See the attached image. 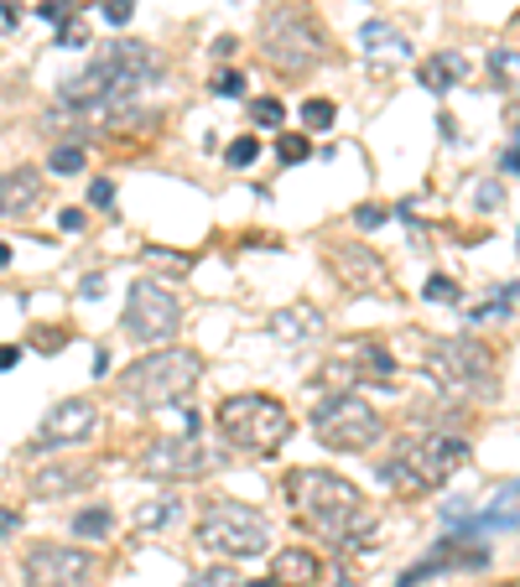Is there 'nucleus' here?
Wrapping results in <instances>:
<instances>
[{
  "mask_svg": "<svg viewBox=\"0 0 520 587\" xmlns=\"http://www.w3.org/2000/svg\"><path fill=\"white\" fill-rule=\"evenodd\" d=\"M245 587H277V583H271V577H266V583H245Z\"/></svg>",
  "mask_w": 520,
  "mask_h": 587,
  "instance_id": "09e8293b",
  "label": "nucleus"
},
{
  "mask_svg": "<svg viewBox=\"0 0 520 587\" xmlns=\"http://www.w3.org/2000/svg\"><path fill=\"white\" fill-rule=\"evenodd\" d=\"M385 219H391V208H381V203H360V208H354V224H360V229H381Z\"/></svg>",
  "mask_w": 520,
  "mask_h": 587,
  "instance_id": "f704fd0d",
  "label": "nucleus"
},
{
  "mask_svg": "<svg viewBox=\"0 0 520 587\" xmlns=\"http://www.w3.org/2000/svg\"><path fill=\"white\" fill-rule=\"evenodd\" d=\"M250 120L281 130V120H287V104H281V99H256V104H250Z\"/></svg>",
  "mask_w": 520,
  "mask_h": 587,
  "instance_id": "cd10ccee",
  "label": "nucleus"
},
{
  "mask_svg": "<svg viewBox=\"0 0 520 587\" xmlns=\"http://www.w3.org/2000/svg\"><path fill=\"white\" fill-rule=\"evenodd\" d=\"M333 271H339V281H344L349 292H381L385 281H391L385 260L375 250H364V244H339L333 250Z\"/></svg>",
  "mask_w": 520,
  "mask_h": 587,
  "instance_id": "4468645a",
  "label": "nucleus"
},
{
  "mask_svg": "<svg viewBox=\"0 0 520 587\" xmlns=\"http://www.w3.org/2000/svg\"><path fill=\"white\" fill-rule=\"evenodd\" d=\"M104 6V21H110V27H125V21L136 17V0H100Z\"/></svg>",
  "mask_w": 520,
  "mask_h": 587,
  "instance_id": "c9c22d12",
  "label": "nucleus"
},
{
  "mask_svg": "<svg viewBox=\"0 0 520 587\" xmlns=\"http://www.w3.org/2000/svg\"><path fill=\"white\" fill-rule=\"evenodd\" d=\"M52 172L58 177H73V172H84V151H79V146H58V151H52V161H48Z\"/></svg>",
  "mask_w": 520,
  "mask_h": 587,
  "instance_id": "c85d7f7f",
  "label": "nucleus"
},
{
  "mask_svg": "<svg viewBox=\"0 0 520 587\" xmlns=\"http://www.w3.org/2000/svg\"><path fill=\"white\" fill-rule=\"evenodd\" d=\"M271 338H281V344H308V338H323V328H329V317L318 307H308V302H292V307H277L271 312Z\"/></svg>",
  "mask_w": 520,
  "mask_h": 587,
  "instance_id": "2eb2a0df",
  "label": "nucleus"
},
{
  "mask_svg": "<svg viewBox=\"0 0 520 587\" xmlns=\"http://www.w3.org/2000/svg\"><path fill=\"white\" fill-rule=\"evenodd\" d=\"M21 572H27V587H89L94 556L79 552V546H52V541H42V546L27 552Z\"/></svg>",
  "mask_w": 520,
  "mask_h": 587,
  "instance_id": "f8f14e48",
  "label": "nucleus"
},
{
  "mask_svg": "<svg viewBox=\"0 0 520 587\" xmlns=\"http://www.w3.org/2000/svg\"><path fill=\"white\" fill-rule=\"evenodd\" d=\"M94 484V463H42L32 473V494L37 500H58V494H79Z\"/></svg>",
  "mask_w": 520,
  "mask_h": 587,
  "instance_id": "dca6fc26",
  "label": "nucleus"
},
{
  "mask_svg": "<svg viewBox=\"0 0 520 587\" xmlns=\"http://www.w3.org/2000/svg\"><path fill=\"white\" fill-rule=\"evenodd\" d=\"M489 78H495V88H520V48L489 52Z\"/></svg>",
  "mask_w": 520,
  "mask_h": 587,
  "instance_id": "5701e85b",
  "label": "nucleus"
},
{
  "mask_svg": "<svg viewBox=\"0 0 520 587\" xmlns=\"http://www.w3.org/2000/svg\"><path fill=\"white\" fill-rule=\"evenodd\" d=\"M89 203H94V208H110V203H115V182H110V177H100V182L89 188Z\"/></svg>",
  "mask_w": 520,
  "mask_h": 587,
  "instance_id": "4c0bfd02",
  "label": "nucleus"
},
{
  "mask_svg": "<svg viewBox=\"0 0 520 587\" xmlns=\"http://www.w3.org/2000/svg\"><path fill=\"white\" fill-rule=\"evenodd\" d=\"M214 421H219V432H225L229 448H245V452H277V448H287V437H292V411H287L277 396H260V390L225 396V406H219Z\"/></svg>",
  "mask_w": 520,
  "mask_h": 587,
  "instance_id": "0eeeda50",
  "label": "nucleus"
},
{
  "mask_svg": "<svg viewBox=\"0 0 520 587\" xmlns=\"http://www.w3.org/2000/svg\"><path fill=\"white\" fill-rule=\"evenodd\" d=\"M32 338H37V348H42V354H58V348H69V333H58V328H37Z\"/></svg>",
  "mask_w": 520,
  "mask_h": 587,
  "instance_id": "e433bc0d",
  "label": "nucleus"
},
{
  "mask_svg": "<svg viewBox=\"0 0 520 587\" xmlns=\"http://www.w3.org/2000/svg\"><path fill=\"white\" fill-rule=\"evenodd\" d=\"M235 48H240V42H235V36H214V57H235Z\"/></svg>",
  "mask_w": 520,
  "mask_h": 587,
  "instance_id": "a19ab883",
  "label": "nucleus"
},
{
  "mask_svg": "<svg viewBox=\"0 0 520 587\" xmlns=\"http://www.w3.org/2000/svg\"><path fill=\"white\" fill-rule=\"evenodd\" d=\"M58 48H89V27L79 17H69L58 27Z\"/></svg>",
  "mask_w": 520,
  "mask_h": 587,
  "instance_id": "7c9ffc66",
  "label": "nucleus"
},
{
  "mask_svg": "<svg viewBox=\"0 0 520 587\" xmlns=\"http://www.w3.org/2000/svg\"><path fill=\"white\" fill-rule=\"evenodd\" d=\"M516 151H520V140H516Z\"/></svg>",
  "mask_w": 520,
  "mask_h": 587,
  "instance_id": "3c124183",
  "label": "nucleus"
},
{
  "mask_svg": "<svg viewBox=\"0 0 520 587\" xmlns=\"http://www.w3.org/2000/svg\"><path fill=\"white\" fill-rule=\"evenodd\" d=\"M17 525H21V515H17V510H0V536H11Z\"/></svg>",
  "mask_w": 520,
  "mask_h": 587,
  "instance_id": "37998d69",
  "label": "nucleus"
},
{
  "mask_svg": "<svg viewBox=\"0 0 520 587\" xmlns=\"http://www.w3.org/2000/svg\"><path fill=\"white\" fill-rule=\"evenodd\" d=\"M115 531V515L104 510V504H89V510H79L73 515V536H84V541H104Z\"/></svg>",
  "mask_w": 520,
  "mask_h": 587,
  "instance_id": "4be33fe9",
  "label": "nucleus"
},
{
  "mask_svg": "<svg viewBox=\"0 0 520 587\" xmlns=\"http://www.w3.org/2000/svg\"><path fill=\"white\" fill-rule=\"evenodd\" d=\"M198 380H204V359L193 348H156V354H146V359H136L125 369L121 380H115V390H121L125 406L156 411V406L188 400L198 390Z\"/></svg>",
  "mask_w": 520,
  "mask_h": 587,
  "instance_id": "20e7f679",
  "label": "nucleus"
},
{
  "mask_svg": "<svg viewBox=\"0 0 520 587\" xmlns=\"http://www.w3.org/2000/svg\"><path fill=\"white\" fill-rule=\"evenodd\" d=\"M94 427H100V406H94L89 396H69L42 416L37 448H69V442H84V437H94Z\"/></svg>",
  "mask_w": 520,
  "mask_h": 587,
  "instance_id": "ddd939ff",
  "label": "nucleus"
},
{
  "mask_svg": "<svg viewBox=\"0 0 520 587\" xmlns=\"http://www.w3.org/2000/svg\"><path fill=\"white\" fill-rule=\"evenodd\" d=\"M464 73H468L464 52H437V57H427V63L416 69V78H422V88H433V94H448Z\"/></svg>",
  "mask_w": 520,
  "mask_h": 587,
  "instance_id": "412c9836",
  "label": "nucleus"
},
{
  "mask_svg": "<svg viewBox=\"0 0 520 587\" xmlns=\"http://www.w3.org/2000/svg\"><path fill=\"white\" fill-rule=\"evenodd\" d=\"M63 6H69V11H84V6H94V0H63Z\"/></svg>",
  "mask_w": 520,
  "mask_h": 587,
  "instance_id": "de8ad7c7",
  "label": "nucleus"
},
{
  "mask_svg": "<svg viewBox=\"0 0 520 587\" xmlns=\"http://www.w3.org/2000/svg\"><path fill=\"white\" fill-rule=\"evenodd\" d=\"M360 52L364 57H412V42H406V32H396L391 21H364Z\"/></svg>",
  "mask_w": 520,
  "mask_h": 587,
  "instance_id": "6ab92c4d",
  "label": "nucleus"
},
{
  "mask_svg": "<svg viewBox=\"0 0 520 587\" xmlns=\"http://www.w3.org/2000/svg\"><path fill=\"white\" fill-rule=\"evenodd\" d=\"M219 463H225V452L204 448L198 437H156L152 448L141 452V473H146V479H162V484H193V479H208Z\"/></svg>",
  "mask_w": 520,
  "mask_h": 587,
  "instance_id": "9d476101",
  "label": "nucleus"
},
{
  "mask_svg": "<svg viewBox=\"0 0 520 587\" xmlns=\"http://www.w3.org/2000/svg\"><path fill=\"white\" fill-rule=\"evenodd\" d=\"M260 52H266V63L277 73H312L318 63H329V32L308 17V11H297V6H281L277 17L260 21Z\"/></svg>",
  "mask_w": 520,
  "mask_h": 587,
  "instance_id": "6e6552de",
  "label": "nucleus"
},
{
  "mask_svg": "<svg viewBox=\"0 0 520 587\" xmlns=\"http://www.w3.org/2000/svg\"><path fill=\"white\" fill-rule=\"evenodd\" d=\"M474 208H485V213L505 208V188L500 182H479V188H474Z\"/></svg>",
  "mask_w": 520,
  "mask_h": 587,
  "instance_id": "473e14b6",
  "label": "nucleus"
},
{
  "mask_svg": "<svg viewBox=\"0 0 520 587\" xmlns=\"http://www.w3.org/2000/svg\"><path fill=\"white\" fill-rule=\"evenodd\" d=\"M256 156H260V140L256 136H240L235 146H229V167H250Z\"/></svg>",
  "mask_w": 520,
  "mask_h": 587,
  "instance_id": "72a5a7b5",
  "label": "nucleus"
},
{
  "mask_svg": "<svg viewBox=\"0 0 520 587\" xmlns=\"http://www.w3.org/2000/svg\"><path fill=\"white\" fill-rule=\"evenodd\" d=\"M17 359H21V348H17V344H0V375H6V369H11Z\"/></svg>",
  "mask_w": 520,
  "mask_h": 587,
  "instance_id": "79ce46f5",
  "label": "nucleus"
},
{
  "mask_svg": "<svg viewBox=\"0 0 520 587\" xmlns=\"http://www.w3.org/2000/svg\"><path fill=\"white\" fill-rule=\"evenodd\" d=\"M37 198H42V172H32V167L0 172V219H21V213H32Z\"/></svg>",
  "mask_w": 520,
  "mask_h": 587,
  "instance_id": "a211bd4d",
  "label": "nucleus"
},
{
  "mask_svg": "<svg viewBox=\"0 0 520 587\" xmlns=\"http://www.w3.org/2000/svg\"><path fill=\"white\" fill-rule=\"evenodd\" d=\"M58 229L79 234V229H84V208H63V213H58Z\"/></svg>",
  "mask_w": 520,
  "mask_h": 587,
  "instance_id": "ea45409f",
  "label": "nucleus"
},
{
  "mask_svg": "<svg viewBox=\"0 0 520 587\" xmlns=\"http://www.w3.org/2000/svg\"><path fill=\"white\" fill-rule=\"evenodd\" d=\"M516 250H520V234H516Z\"/></svg>",
  "mask_w": 520,
  "mask_h": 587,
  "instance_id": "8fccbe9b",
  "label": "nucleus"
},
{
  "mask_svg": "<svg viewBox=\"0 0 520 587\" xmlns=\"http://www.w3.org/2000/svg\"><path fill=\"white\" fill-rule=\"evenodd\" d=\"M173 515H177V500H156V504H141V510H136L141 531H156V525H167Z\"/></svg>",
  "mask_w": 520,
  "mask_h": 587,
  "instance_id": "a878e982",
  "label": "nucleus"
},
{
  "mask_svg": "<svg viewBox=\"0 0 520 587\" xmlns=\"http://www.w3.org/2000/svg\"><path fill=\"white\" fill-rule=\"evenodd\" d=\"M193 541L214 556H229V562H250V556L271 552V520L260 515L256 504L240 500H208L198 525H193Z\"/></svg>",
  "mask_w": 520,
  "mask_h": 587,
  "instance_id": "423d86ee",
  "label": "nucleus"
},
{
  "mask_svg": "<svg viewBox=\"0 0 520 587\" xmlns=\"http://www.w3.org/2000/svg\"><path fill=\"white\" fill-rule=\"evenodd\" d=\"M323 577V562L312 556V546H281L271 556V583L277 587H318Z\"/></svg>",
  "mask_w": 520,
  "mask_h": 587,
  "instance_id": "f3484780",
  "label": "nucleus"
},
{
  "mask_svg": "<svg viewBox=\"0 0 520 587\" xmlns=\"http://www.w3.org/2000/svg\"><path fill=\"white\" fill-rule=\"evenodd\" d=\"M277 156L287 161V167H297V161H308V156H312V140L308 136H281L277 140Z\"/></svg>",
  "mask_w": 520,
  "mask_h": 587,
  "instance_id": "c756f323",
  "label": "nucleus"
},
{
  "mask_svg": "<svg viewBox=\"0 0 520 587\" xmlns=\"http://www.w3.org/2000/svg\"><path fill=\"white\" fill-rule=\"evenodd\" d=\"M79 292H84V296H100L104 292V276H100V271H94V276H84V286H79Z\"/></svg>",
  "mask_w": 520,
  "mask_h": 587,
  "instance_id": "c03bdc74",
  "label": "nucleus"
},
{
  "mask_svg": "<svg viewBox=\"0 0 520 587\" xmlns=\"http://www.w3.org/2000/svg\"><path fill=\"white\" fill-rule=\"evenodd\" d=\"M188 587H245V583L235 577V567H204L188 577Z\"/></svg>",
  "mask_w": 520,
  "mask_h": 587,
  "instance_id": "bb28decb",
  "label": "nucleus"
},
{
  "mask_svg": "<svg viewBox=\"0 0 520 587\" xmlns=\"http://www.w3.org/2000/svg\"><path fill=\"white\" fill-rule=\"evenodd\" d=\"M385 432V416L360 396V390H339V396L312 406V437L333 452H364L375 448Z\"/></svg>",
  "mask_w": 520,
  "mask_h": 587,
  "instance_id": "1a4fd4ad",
  "label": "nucleus"
},
{
  "mask_svg": "<svg viewBox=\"0 0 520 587\" xmlns=\"http://www.w3.org/2000/svg\"><path fill=\"white\" fill-rule=\"evenodd\" d=\"M156 78H162L156 48L121 36V42H104L100 57L58 88V99L69 104V109H79V115H100V109L110 115V109H121L125 99H136L141 88H152Z\"/></svg>",
  "mask_w": 520,
  "mask_h": 587,
  "instance_id": "f03ea898",
  "label": "nucleus"
},
{
  "mask_svg": "<svg viewBox=\"0 0 520 587\" xmlns=\"http://www.w3.org/2000/svg\"><path fill=\"white\" fill-rule=\"evenodd\" d=\"M287 504H297V520L308 525L312 536H323L339 552H354L375 536V504L364 500L360 489L329 473V468H292L287 473Z\"/></svg>",
  "mask_w": 520,
  "mask_h": 587,
  "instance_id": "f257e3e1",
  "label": "nucleus"
},
{
  "mask_svg": "<svg viewBox=\"0 0 520 587\" xmlns=\"http://www.w3.org/2000/svg\"><path fill=\"white\" fill-rule=\"evenodd\" d=\"M500 172H516L520 177V151H505L500 156Z\"/></svg>",
  "mask_w": 520,
  "mask_h": 587,
  "instance_id": "a18cd8bd",
  "label": "nucleus"
},
{
  "mask_svg": "<svg viewBox=\"0 0 520 587\" xmlns=\"http://www.w3.org/2000/svg\"><path fill=\"white\" fill-rule=\"evenodd\" d=\"M427 380H433L437 396L448 400H495L500 396V380H495V354H489L479 338H437L427 348Z\"/></svg>",
  "mask_w": 520,
  "mask_h": 587,
  "instance_id": "39448f33",
  "label": "nucleus"
},
{
  "mask_svg": "<svg viewBox=\"0 0 520 587\" xmlns=\"http://www.w3.org/2000/svg\"><path fill=\"white\" fill-rule=\"evenodd\" d=\"M468 463V442L453 432H422V437H401L396 452L381 463V484H391L396 494L416 500V494H433L443 489Z\"/></svg>",
  "mask_w": 520,
  "mask_h": 587,
  "instance_id": "7ed1b4c3",
  "label": "nucleus"
},
{
  "mask_svg": "<svg viewBox=\"0 0 520 587\" xmlns=\"http://www.w3.org/2000/svg\"><path fill=\"white\" fill-rule=\"evenodd\" d=\"M17 27H21V6L17 0H0V36L17 32Z\"/></svg>",
  "mask_w": 520,
  "mask_h": 587,
  "instance_id": "58836bf2",
  "label": "nucleus"
},
{
  "mask_svg": "<svg viewBox=\"0 0 520 587\" xmlns=\"http://www.w3.org/2000/svg\"><path fill=\"white\" fill-rule=\"evenodd\" d=\"M479 531H520V479L500 484V494L479 510Z\"/></svg>",
  "mask_w": 520,
  "mask_h": 587,
  "instance_id": "aec40b11",
  "label": "nucleus"
},
{
  "mask_svg": "<svg viewBox=\"0 0 520 587\" xmlns=\"http://www.w3.org/2000/svg\"><path fill=\"white\" fill-rule=\"evenodd\" d=\"M6 265H11V244H0V271H6Z\"/></svg>",
  "mask_w": 520,
  "mask_h": 587,
  "instance_id": "49530a36",
  "label": "nucleus"
},
{
  "mask_svg": "<svg viewBox=\"0 0 520 587\" xmlns=\"http://www.w3.org/2000/svg\"><path fill=\"white\" fill-rule=\"evenodd\" d=\"M458 281L453 276H427V302H433V307H458Z\"/></svg>",
  "mask_w": 520,
  "mask_h": 587,
  "instance_id": "393cba45",
  "label": "nucleus"
},
{
  "mask_svg": "<svg viewBox=\"0 0 520 587\" xmlns=\"http://www.w3.org/2000/svg\"><path fill=\"white\" fill-rule=\"evenodd\" d=\"M333 120H339L333 99H308L302 104V125H308V130H333Z\"/></svg>",
  "mask_w": 520,
  "mask_h": 587,
  "instance_id": "b1692460",
  "label": "nucleus"
},
{
  "mask_svg": "<svg viewBox=\"0 0 520 587\" xmlns=\"http://www.w3.org/2000/svg\"><path fill=\"white\" fill-rule=\"evenodd\" d=\"M214 94H219V99H240V94H245V73L240 69H225L219 78H214Z\"/></svg>",
  "mask_w": 520,
  "mask_h": 587,
  "instance_id": "2f4dec72",
  "label": "nucleus"
},
{
  "mask_svg": "<svg viewBox=\"0 0 520 587\" xmlns=\"http://www.w3.org/2000/svg\"><path fill=\"white\" fill-rule=\"evenodd\" d=\"M177 328H183V302L162 281H136L125 296V333L141 344H162V338H177Z\"/></svg>",
  "mask_w": 520,
  "mask_h": 587,
  "instance_id": "9b49d317",
  "label": "nucleus"
}]
</instances>
